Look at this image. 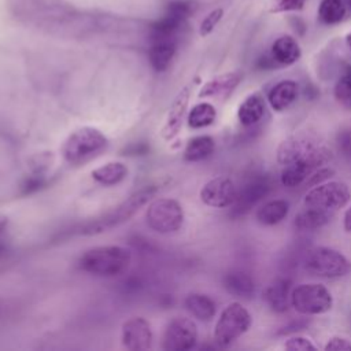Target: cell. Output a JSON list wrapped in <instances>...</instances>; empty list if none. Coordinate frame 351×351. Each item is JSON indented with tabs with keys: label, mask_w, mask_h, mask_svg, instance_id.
<instances>
[{
	"label": "cell",
	"mask_w": 351,
	"mask_h": 351,
	"mask_svg": "<svg viewBox=\"0 0 351 351\" xmlns=\"http://www.w3.org/2000/svg\"><path fill=\"white\" fill-rule=\"evenodd\" d=\"M132 254L122 245H97L88 248L78 258V267L97 277H117L125 273Z\"/></svg>",
	"instance_id": "1"
},
{
	"label": "cell",
	"mask_w": 351,
	"mask_h": 351,
	"mask_svg": "<svg viewBox=\"0 0 351 351\" xmlns=\"http://www.w3.org/2000/svg\"><path fill=\"white\" fill-rule=\"evenodd\" d=\"M108 147V138L93 126H82L71 132L63 141L60 152L71 166H84L99 158Z\"/></svg>",
	"instance_id": "2"
},
{
	"label": "cell",
	"mask_w": 351,
	"mask_h": 351,
	"mask_svg": "<svg viewBox=\"0 0 351 351\" xmlns=\"http://www.w3.org/2000/svg\"><path fill=\"white\" fill-rule=\"evenodd\" d=\"M303 266L311 276L324 278H340L351 271V262L346 255L324 245L310 248L304 255Z\"/></svg>",
	"instance_id": "3"
},
{
	"label": "cell",
	"mask_w": 351,
	"mask_h": 351,
	"mask_svg": "<svg viewBox=\"0 0 351 351\" xmlns=\"http://www.w3.org/2000/svg\"><path fill=\"white\" fill-rule=\"evenodd\" d=\"M155 192H156V188L154 185H149V186L147 185V186L141 188L140 191L130 195L125 202H122L119 206H117L114 210H111L101 218H97L95 222H88L84 226L82 233H85V234L101 233L110 228H114V226L128 221L140 210V207H143L144 204H147L151 200V197L155 195Z\"/></svg>",
	"instance_id": "4"
},
{
	"label": "cell",
	"mask_w": 351,
	"mask_h": 351,
	"mask_svg": "<svg viewBox=\"0 0 351 351\" xmlns=\"http://www.w3.org/2000/svg\"><path fill=\"white\" fill-rule=\"evenodd\" d=\"M252 325L250 311L239 302L229 303L219 314L214 328V340L221 347H228L241 337Z\"/></svg>",
	"instance_id": "5"
},
{
	"label": "cell",
	"mask_w": 351,
	"mask_h": 351,
	"mask_svg": "<svg viewBox=\"0 0 351 351\" xmlns=\"http://www.w3.org/2000/svg\"><path fill=\"white\" fill-rule=\"evenodd\" d=\"M291 306L303 315H319L333 306L330 291L319 282L299 284L291 291Z\"/></svg>",
	"instance_id": "6"
},
{
	"label": "cell",
	"mask_w": 351,
	"mask_h": 351,
	"mask_svg": "<svg viewBox=\"0 0 351 351\" xmlns=\"http://www.w3.org/2000/svg\"><path fill=\"white\" fill-rule=\"evenodd\" d=\"M333 155L325 145H317L299 159L285 165L281 171V184L287 188H295L304 182L313 171L332 160Z\"/></svg>",
	"instance_id": "7"
},
{
	"label": "cell",
	"mask_w": 351,
	"mask_h": 351,
	"mask_svg": "<svg viewBox=\"0 0 351 351\" xmlns=\"http://www.w3.org/2000/svg\"><path fill=\"white\" fill-rule=\"evenodd\" d=\"M182 206L170 197H159L149 203L145 211L147 225L158 233L177 232L184 223Z\"/></svg>",
	"instance_id": "8"
},
{
	"label": "cell",
	"mask_w": 351,
	"mask_h": 351,
	"mask_svg": "<svg viewBox=\"0 0 351 351\" xmlns=\"http://www.w3.org/2000/svg\"><path fill=\"white\" fill-rule=\"evenodd\" d=\"M351 200V192L347 184L341 181H325L313 186L303 199L304 207L319 208L324 211H336L343 208Z\"/></svg>",
	"instance_id": "9"
},
{
	"label": "cell",
	"mask_w": 351,
	"mask_h": 351,
	"mask_svg": "<svg viewBox=\"0 0 351 351\" xmlns=\"http://www.w3.org/2000/svg\"><path fill=\"white\" fill-rule=\"evenodd\" d=\"M197 343V326L186 317L171 318L163 333V350L186 351L192 350Z\"/></svg>",
	"instance_id": "10"
},
{
	"label": "cell",
	"mask_w": 351,
	"mask_h": 351,
	"mask_svg": "<svg viewBox=\"0 0 351 351\" xmlns=\"http://www.w3.org/2000/svg\"><path fill=\"white\" fill-rule=\"evenodd\" d=\"M236 186L229 177L218 176L207 181L200 189V200L214 208H225L236 200Z\"/></svg>",
	"instance_id": "11"
},
{
	"label": "cell",
	"mask_w": 351,
	"mask_h": 351,
	"mask_svg": "<svg viewBox=\"0 0 351 351\" xmlns=\"http://www.w3.org/2000/svg\"><path fill=\"white\" fill-rule=\"evenodd\" d=\"M123 347L130 351H144L152 344V329L147 319L143 317H133L123 322L121 330Z\"/></svg>",
	"instance_id": "12"
},
{
	"label": "cell",
	"mask_w": 351,
	"mask_h": 351,
	"mask_svg": "<svg viewBox=\"0 0 351 351\" xmlns=\"http://www.w3.org/2000/svg\"><path fill=\"white\" fill-rule=\"evenodd\" d=\"M189 99H191V85H186L176 95L170 106L165 125L160 130V134L165 140H171L180 133L184 122V117L186 114V108L189 104Z\"/></svg>",
	"instance_id": "13"
},
{
	"label": "cell",
	"mask_w": 351,
	"mask_h": 351,
	"mask_svg": "<svg viewBox=\"0 0 351 351\" xmlns=\"http://www.w3.org/2000/svg\"><path fill=\"white\" fill-rule=\"evenodd\" d=\"M271 185L267 178L261 177L247 182L241 191L236 195V200L233 206L234 215H243L250 211L259 200H262L270 191Z\"/></svg>",
	"instance_id": "14"
},
{
	"label": "cell",
	"mask_w": 351,
	"mask_h": 351,
	"mask_svg": "<svg viewBox=\"0 0 351 351\" xmlns=\"http://www.w3.org/2000/svg\"><path fill=\"white\" fill-rule=\"evenodd\" d=\"M318 143L315 138L307 134H298L284 140L277 148V162L280 165H289L293 160L303 156L306 152L317 147Z\"/></svg>",
	"instance_id": "15"
},
{
	"label": "cell",
	"mask_w": 351,
	"mask_h": 351,
	"mask_svg": "<svg viewBox=\"0 0 351 351\" xmlns=\"http://www.w3.org/2000/svg\"><path fill=\"white\" fill-rule=\"evenodd\" d=\"M241 80H243V75L237 71H229L221 75H215L200 88L197 97L199 99L226 97L236 89V86L241 82Z\"/></svg>",
	"instance_id": "16"
},
{
	"label": "cell",
	"mask_w": 351,
	"mask_h": 351,
	"mask_svg": "<svg viewBox=\"0 0 351 351\" xmlns=\"http://www.w3.org/2000/svg\"><path fill=\"white\" fill-rule=\"evenodd\" d=\"M266 304L274 313H285L291 304V282L288 278L280 277L270 282L263 291Z\"/></svg>",
	"instance_id": "17"
},
{
	"label": "cell",
	"mask_w": 351,
	"mask_h": 351,
	"mask_svg": "<svg viewBox=\"0 0 351 351\" xmlns=\"http://www.w3.org/2000/svg\"><path fill=\"white\" fill-rule=\"evenodd\" d=\"M302 56V49L298 41L288 34L280 36L271 45L270 59L278 66H291L296 63Z\"/></svg>",
	"instance_id": "18"
},
{
	"label": "cell",
	"mask_w": 351,
	"mask_h": 351,
	"mask_svg": "<svg viewBox=\"0 0 351 351\" xmlns=\"http://www.w3.org/2000/svg\"><path fill=\"white\" fill-rule=\"evenodd\" d=\"M298 92H299V86L296 81L282 80L269 90L267 101L274 111L281 112L287 110L296 100Z\"/></svg>",
	"instance_id": "19"
},
{
	"label": "cell",
	"mask_w": 351,
	"mask_h": 351,
	"mask_svg": "<svg viewBox=\"0 0 351 351\" xmlns=\"http://www.w3.org/2000/svg\"><path fill=\"white\" fill-rule=\"evenodd\" d=\"M128 166L123 162L112 160L107 162L92 170V178L103 186H114L122 182L128 177Z\"/></svg>",
	"instance_id": "20"
},
{
	"label": "cell",
	"mask_w": 351,
	"mask_h": 351,
	"mask_svg": "<svg viewBox=\"0 0 351 351\" xmlns=\"http://www.w3.org/2000/svg\"><path fill=\"white\" fill-rule=\"evenodd\" d=\"M265 114V101L258 93L248 95L237 108V119L243 126L258 123Z\"/></svg>",
	"instance_id": "21"
},
{
	"label": "cell",
	"mask_w": 351,
	"mask_h": 351,
	"mask_svg": "<svg viewBox=\"0 0 351 351\" xmlns=\"http://www.w3.org/2000/svg\"><path fill=\"white\" fill-rule=\"evenodd\" d=\"M185 308L200 321H210L215 317L217 304L215 302L204 293L192 292L184 300Z\"/></svg>",
	"instance_id": "22"
},
{
	"label": "cell",
	"mask_w": 351,
	"mask_h": 351,
	"mask_svg": "<svg viewBox=\"0 0 351 351\" xmlns=\"http://www.w3.org/2000/svg\"><path fill=\"white\" fill-rule=\"evenodd\" d=\"M289 211V204L284 199H274L270 202L263 203L256 210V219L259 223L266 226H273L280 223L282 219L287 218Z\"/></svg>",
	"instance_id": "23"
},
{
	"label": "cell",
	"mask_w": 351,
	"mask_h": 351,
	"mask_svg": "<svg viewBox=\"0 0 351 351\" xmlns=\"http://www.w3.org/2000/svg\"><path fill=\"white\" fill-rule=\"evenodd\" d=\"M223 288L229 293H232L237 298L248 299L252 296L255 285H254V280L250 274L240 271V270H234V271H229L228 274H225Z\"/></svg>",
	"instance_id": "24"
},
{
	"label": "cell",
	"mask_w": 351,
	"mask_h": 351,
	"mask_svg": "<svg viewBox=\"0 0 351 351\" xmlns=\"http://www.w3.org/2000/svg\"><path fill=\"white\" fill-rule=\"evenodd\" d=\"M215 149V141L208 134L192 137L184 149V159L188 162H199L208 158Z\"/></svg>",
	"instance_id": "25"
},
{
	"label": "cell",
	"mask_w": 351,
	"mask_h": 351,
	"mask_svg": "<svg viewBox=\"0 0 351 351\" xmlns=\"http://www.w3.org/2000/svg\"><path fill=\"white\" fill-rule=\"evenodd\" d=\"M330 219V213L324 211L319 208L306 207L304 210L299 211L295 217V226L299 230H315L322 228Z\"/></svg>",
	"instance_id": "26"
},
{
	"label": "cell",
	"mask_w": 351,
	"mask_h": 351,
	"mask_svg": "<svg viewBox=\"0 0 351 351\" xmlns=\"http://www.w3.org/2000/svg\"><path fill=\"white\" fill-rule=\"evenodd\" d=\"M176 52V45L171 40L165 37L159 38L151 48L149 52V62L152 67L158 71H163L169 67L173 56Z\"/></svg>",
	"instance_id": "27"
},
{
	"label": "cell",
	"mask_w": 351,
	"mask_h": 351,
	"mask_svg": "<svg viewBox=\"0 0 351 351\" xmlns=\"http://www.w3.org/2000/svg\"><path fill=\"white\" fill-rule=\"evenodd\" d=\"M217 118L215 107L208 101H202L195 104L188 112V126L192 129L207 128L214 123Z\"/></svg>",
	"instance_id": "28"
},
{
	"label": "cell",
	"mask_w": 351,
	"mask_h": 351,
	"mask_svg": "<svg viewBox=\"0 0 351 351\" xmlns=\"http://www.w3.org/2000/svg\"><path fill=\"white\" fill-rule=\"evenodd\" d=\"M347 7L344 0H321L318 7V18L325 25H336L346 16Z\"/></svg>",
	"instance_id": "29"
},
{
	"label": "cell",
	"mask_w": 351,
	"mask_h": 351,
	"mask_svg": "<svg viewBox=\"0 0 351 351\" xmlns=\"http://www.w3.org/2000/svg\"><path fill=\"white\" fill-rule=\"evenodd\" d=\"M333 96L343 108L351 111V66H346L336 81Z\"/></svg>",
	"instance_id": "30"
},
{
	"label": "cell",
	"mask_w": 351,
	"mask_h": 351,
	"mask_svg": "<svg viewBox=\"0 0 351 351\" xmlns=\"http://www.w3.org/2000/svg\"><path fill=\"white\" fill-rule=\"evenodd\" d=\"M222 16H223V10L222 8H215L211 12H208L204 16V19L200 22V26H199L200 36H203V37L208 36L215 29V26L222 19Z\"/></svg>",
	"instance_id": "31"
},
{
	"label": "cell",
	"mask_w": 351,
	"mask_h": 351,
	"mask_svg": "<svg viewBox=\"0 0 351 351\" xmlns=\"http://www.w3.org/2000/svg\"><path fill=\"white\" fill-rule=\"evenodd\" d=\"M284 348L289 350V351H314V350H317L315 344L304 336H292V337H289L285 341Z\"/></svg>",
	"instance_id": "32"
},
{
	"label": "cell",
	"mask_w": 351,
	"mask_h": 351,
	"mask_svg": "<svg viewBox=\"0 0 351 351\" xmlns=\"http://www.w3.org/2000/svg\"><path fill=\"white\" fill-rule=\"evenodd\" d=\"M333 174H335L333 169L322 166V167L317 169L315 171H313V173L310 174V177L306 180V184H307L308 186H315V185H318V184H322V182L328 181Z\"/></svg>",
	"instance_id": "33"
},
{
	"label": "cell",
	"mask_w": 351,
	"mask_h": 351,
	"mask_svg": "<svg viewBox=\"0 0 351 351\" xmlns=\"http://www.w3.org/2000/svg\"><path fill=\"white\" fill-rule=\"evenodd\" d=\"M325 351H351V341L341 336H333L328 339L324 346Z\"/></svg>",
	"instance_id": "34"
},
{
	"label": "cell",
	"mask_w": 351,
	"mask_h": 351,
	"mask_svg": "<svg viewBox=\"0 0 351 351\" xmlns=\"http://www.w3.org/2000/svg\"><path fill=\"white\" fill-rule=\"evenodd\" d=\"M304 3H306V0H278L277 7H276V12L302 10Z\"/></svg>",
	"instance_id": "35"
},
{
	"label": "cell",
	"mask_w": 351,
	"mask_h": 351,
	"mask_svg": "<svg viewBox=\"0 0 351 351\" xmlns=\"http://www.w3.org/2000/svg\"><path fill=\"white\" fill-rule=\"evenodd\" d=\"M343 228L346 232L351 233V206L346 210L344 217H343Z\"/></svg>",
	"instance_id": "36"
},
{
	"label": "cell",
	"mask_w": 351,
	"mask_h": 351,
	"mask_svg": "<svg viewBox=\"0 0 351 351\" xmlns=\"http://www.w3.org/2000/svg\"><path fill=\"white\" fill-rule=\"evenodd\" d=\"M7 225H8V218H7L5 215H1V214H0V233H1L3 230H5Z\"/></svg>",
	"instance_id": "37"
},
{
	"label": "cell",
	"mask_w": 351,
	"mask_h": 351,
	"mask_svg": "<svg viewBox=\"0 0 351 351\" xmlns=\"http://www.w3.org/2000/svg\"><path fill=\"white\" fill-rule=\"evenodd\" d=\"M346 43H347V47H348V49L351 51V32L347 34V37H346Z\"/></svg>",
	"instance_id": "38"
},
{
	"label": "cell",
	"mask_w": 351,
	"mask_h": 351,
	"mask_svg": "<svg viewBox=\"0 0 351 351\" xmlns=\"http://www.w3.org/2000/svg\"><path fill=\"white\" fill-rule=\"evenodd\" d=\"M344 3H346V7H348V10L351 11V0H344Z\"/></svg>",
	"instance_id": "39"
},
{
	"label": "cell",
	"mask_w": 351,
	"mask_h": 351,
	"mask_svg": "<svg viewBox=\"0 0 351 351\" xmlns=\"http://www.w3.org/2000/svg\"><path fill=\"white\" fill-rule=\"evenodd\" d=\"M4 252V245L0 243V255Z\"/></svg>",
	"instance_id": "40"
}]
</instances>
